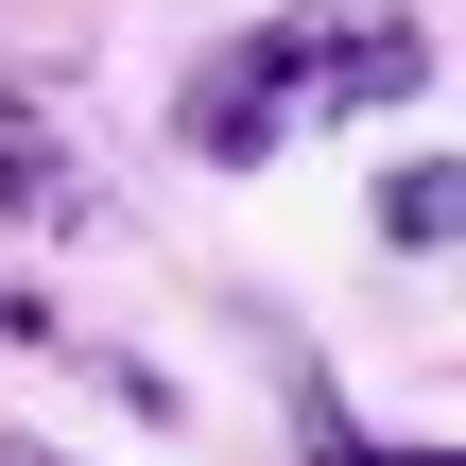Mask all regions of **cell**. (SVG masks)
I'll return each instance as SVG.
<instances>
[{
    "instance_id": "1",
    "label": "cell",
    "mask_w": 466,
    "mask_h": 466,
    "mask_svg": "<svg viewBox=\"0 0 466 466\" xmlns=\"http://www.w3.org/2000/svg\"><path fill=\"white\" fill-rule=\"evenodd\" d=\"M415 86H432V17H415V0H277V17H242V35L173 86V138H190L208 173H259V156L363 121V104H415Z\"/></svg>"
},
{
    "instance_id": "2",
    "label": "cell",
    "mask_w": 466,
    "mask_h": 466,
    "mask_svg": "<svg viewBox=\"0 0 466 466\" xmlns=\"http://www.w3.org/2000/svg\"><path fill=\"white\" fill-rule=\"evenodd\" d=\"M0 208L17 225H104V173L69 138V86H35V69H0Z\"/></svg>"
},
{
    "instance_id": "3",
    "label": "cell",
    "mask_w": 466,
    "mask_h": 466,
    "mask_svg": "<svg viewBox=\"0 0 466 466\" xmlns=\"http://www.w3.org/2000/svg\"><path fill=\"white\" fill-rule=\"evenodd\" d=\"M380 242H398V259H450L466 242V173L450 156H398V173H380Z\"/></svg>"
},
{
    "instance_id": "4",
    "label": "cell",
    "mask_w": 466,
    "mask_h": 466,
    "mask_svg": "<svg viewBox=\"0 0 466 466\" xmlns=\"http://www.w3.org/2000/svg\"><path fill=\"white\" fill-rule=\"evenodd\" d=\"M311 450L329 466H466V450H363V432H329V415H311Z\"/></svg>"
},
{
    "instance_id": "5",
    "label": "cell",
    "mask_w": 466,
    "mask_h": 466,
    "mask_svg": "<svg viewBox=\"0 0 466 466\" xmlns=\"http://www.w3.org/2000/svg\"><path fill=\"white\" fill-rule=\"evenodd\" d=\"M0 466H69V450H35V432H0Z\"/></svg>"
}]
</instances>
